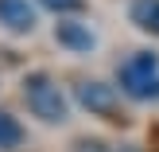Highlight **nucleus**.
I'll return each mask as SVG.
<instances>
[{"label": "nucleus", "mask_w": 159, "mask_h": 152, "mask_svg": "<svg viewBox=\"0 0 159 152\" xmlns=\"http://www.w3.org/2000/svg\"><path fill=\"white\" fill-rule=\"evenodd\" d=\"M20 94H23V105L31 109V117H39L43 125L70 121V98L62 94V86L54 82L47 70H31L20 82Z\"/></svg>", "instance_id": "1"}, {"label": "nucleus", "mask_w": 159, "mask_h": 152, "mask_svg": "<svg viewBox=\"0 0 159 152\" xmlns=\"http://www.w3.org/2000/svg\"><path fill=\"white\" fill-rule=\"evenodd\" d=\"M116 86L128 101L155 105L159 101V55L155 51H132L116 66Z\"/></svg>", "instance_id": "2"}, {"label": "nucleus", "mask_w": 159, "mask_h": 152, "mask_svg": "<svg viewBox=\"0 0 159 152\" xmlns=\"http://www.w3.org/2000/svg\"><path fill=\"white\" fill-rule=\"evenodd\" d=\"M74 101L89 117H101V121H109V125H128L124 105H120V90L109 86V82H101V78H85V82H78L74 86Z\"/></svg>", "instance_id": "3"}, {"label": "nucleus", "mask_w": 159, "mask_h": 152, "mask_svg": "<svg viewBox=\"0 0 159 152\" xmlns=\"http://www.w3.org/2000/svg\"><path fill=\"white\" fill-rule=\"evenodd\" d=\"M54 43H58L62 51H70V55H89L93 47H97V35H93V27L85 20H78V16H58V23H54Z\"/></svg>", "instance_id": "4"}, {"label": "nucleus", "mask_w": 159, "mask_h": 152, "mask_svg": "<svg viewBox=\"0 0 159 152\" xmlns=\"http://www.w3.org/2000/svg\"><path fill=\"white\" fill-rule=\"evenodd\" d=\"M39 23V12L31 0H0V31L8 35H31Z\"/></svg>", "instance_id": "5"}, {"label": "nucleus", "mask_w": 159, "mask_h": 152, "mask_svg": "<svg viewBox=\"0 0 159 152\" xmlns=\"http://www.w3.org/2000/svg\"><path fill=\"white\" fill-rule=\"evenodd\" d=\"M128 23L144 35L159 39V0H128Z\"/></svg>", "instance_id": "6"}, {"label": "nucleus", "mask_w": 159, "mask_h": 152, "mask_svg": "<svg viewBox=\"0 0 159 152\" xmlns=\"http://www.w3.org/2000/svg\"><path fill=\"white\" fill-rule=\"evenodd\" d=\"M27 140V129L20 125V117H12L8 109H0V152H16Z\"/></svg>", "instance_id": "7"}, {"label": "nucleus", "mask_w": 159, "mask_h": 152, "mask_svg": "<svg viewBox=\"0 0 159 152\" xmlns=\"http://www.w3.org/2000/svg\"><path fill=\"white\" fill-rule=\"evenodd\" d=\"M35 4L47 8V12H54V16H74V12L85 8V0H35Z\"/></svg>", "instance_id": "8"}]
</instances>
